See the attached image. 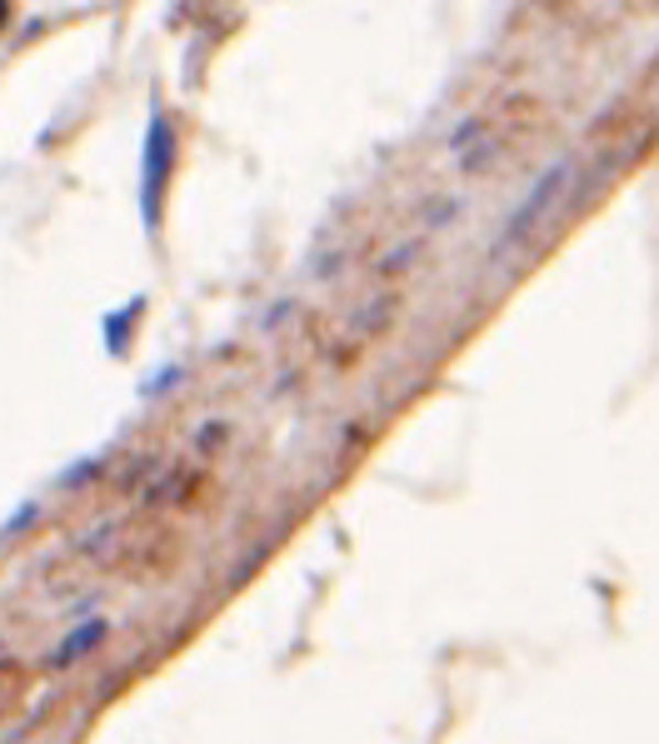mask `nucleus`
<instances>
[{
    "mask_svg": "<svg viewBox=\"0 0 659 744\" xmlns=\"http://www.w3.org/2000/svg\"><path fill=\"white\" fill-rule=\"evenodd\" d=\"M185 380V370L180 365H165V375H155L151 385H145V395H161V390H175Z\"/></svg>",
    "mask_w": 659,
    "mask_h": 744,
    "instance_id": "obj_7",
    "label": "nucleus"
},
{
    "mask_svg": "<svg viewBox=\"0 0 659 744\" xmlns=\"http://www.w3.org/2000/svg\"><path fill=\"white\" fill-rule=\"evenodd\" d=\"M475 135H480V125H475V120H465V125H460V130L450 135V151H465V145L475 141Z\"/></svg>",
    "mask_w": 659,
    "mask_h": 744,
    "instance_id": "obj_8",
    "label": "nucleus"
},
{
    "mask_svg": "<svg viewBox=\"0 0 659 744\" xmlns=\"http://www.w3.org/2000/svg\"><path fill=\"white\" fill-rule=\"evenodd\" d=\"M11 21V0H0V25Z\"/></svg>",
    "mask_w": 659,
    "mask_h": 744,
    "instance_id": "obj_9",
    "label": "nucleus"
},
{
    "mask_svg": "<svg viewBox=\"0 0 659 744\" xmlns=\"http://www.w3.org/2000/svg\"><path fill=\"white\" fill-rule=\"evenodd\" d=\"M141 310V300L130 305V315ZM130 315L125 310H116V315H106V350L110 355H125V346H130Z\"/></svg>",
    "mask_w": 659,
    "mask_h": 744,
    "instance_id": "obj_4",
    "label": "nucleus"
},
{
    "mask_svg": "<svg viewBox=\"0 0 659 744\" xmlns=\"http://www.w3.org/2000/svg\"><path fill=\"white\" fill-rule=\"evenodd\" d=\"M564 180H570V161H554L550 171H545L540 180L530 185V195H525V200H519V206L509 210V220H505V230H499L495 250H509V245H515V240L545 216V206H550L554 195H560V185H564Z\"/></svg>",
    "mask_w": 659,
    "mask_h": 744,
    "instance_id": "obj_2",
    "label": "nucleus"
},
{
    "mask_svg": "<svg viewBox=\"0 0 659 744\" xmlns=\"http://www.w3.org/2000/svg\"><path fill=\"white\" fill-rule=\"evenodd\" d=\"M100 639H106V620H86V625H76L70 635L61 639V649L51 655V665H55V669H70L80 655H90Z\"/></svg>",
    "mask_w": 659,
    "mask_h": 744,
    "instance_id": "obj_3",
    "label": "nucleus"
},
{
    "mask_svg": "<svg viewBox=\"0 0 659 744\" xmlns=\"http://www.w3.org/2000/svg\"><path fill=\"white\" fill-rule=\"evenodd\" d=\"M96 470H100V455H90V460H76V464H70V470L61 475V490H76L80 480H90Z\"/></svg>",
    "mask_w": 659,
    "mask_h": 744,
    "instance_id": "obj_6",
    "label": "nucleus"
},
{
    "mask_svg": "<svg viewBox=\"0 0 659 744\" xmlns=\"http://www.w3.org/2000/svg\"><path fill=\"white\" fill-rule=\"evenodd\" d=\"M171 165H175V130H171V120L155 110L151 130H145V145H141V220H145V230L161 226V200H165Z\"/></svg>",
    "mask_w": 659,
    "mask_h": 744,
    "instance_id": "obj_1",
    "label": "nucleus"
},
{
    "mask_svg": "<svg viewBox=\"0 0 659 744\" xmlns=\"http://www.w3.org/2000/svg\"><path fill=\"white\" fill-rule=\"evenodd\" d=\"M41 519V500H25L21 510H15L11 519H0V539H15V535H25V529Z\"/></svg>",
    "mask_w": 659,
    "mask_h": 744,
    "instance_id": "obj_5",
    "label": "nucleus"
}]
</instances>
